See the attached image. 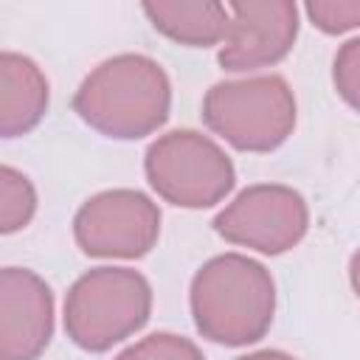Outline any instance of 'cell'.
<instances>
[{
    "mask_svg": "<svg viewBox=\"0 0 360 360\" xmlns=\"http://www.w3.org/2000/svg\"><path fill=\"white\" fill-rule=\"evenodd\" d=\"M194 326L202 338L225 346H248L264 338L276 312V284L264 264L242 253L205 262L188 290Z\"/></svg>",
    "mask_w": 360,
    "mask_h": 360,
    "instance_id": "7a4b0ae2",
    "label": "cell"
},
{
    "mask_svg": "<svg viewBox=\"0 0 360 360\" xmlns=\"http://www.w3.org/2000/svg\"><path fill=\"white\" fill-rule=\"evenodd\" d=\"M304 11L323 34H346L360 28V0H312Z\"/></svg>",
    "mask_w": 360,
    "mask_h": 360,
    "instance_id": "5bb4252c",
    "label": "cell"
},
{
    "mask_svg": "<svg viewBox=\"0 0 360 360\" xmlns=\"http://www.w3.org/2000/svg\"><path fill=\"white\" fill-rule=\"evenodd\" d=\"M53 338V292L25 267L0 273V357L37 360Z\"/></svg>",
    "mask_w": 360,
    "mask_h": 360,
    "instance_id": "9c48e42d",
    "label": "cell"
},
{
    "mask_svg": "<svg viewBox=\"0 0 360 360\" xmlns=\"http://www.w3.org/2000/svg\"><path fill=\"white\" fill-rule=\"evenodd\" d=\"M172 84L166 70L143 53H118L84 76L73 96L79 118L115 141H135L169 118Z\"/></svg>",
    "mask_w": 360,
    "mask_h": 360,
    "instance_id": "6da1fadb",
    "label": "cell"
},
{
    "mask_svg": "<svg viewBox=\"0 0 360 360\" xmlns=\"http://www.w3.org/2000/svg\"><path fill=\"white\" fill-rule=\"evenodd\" d=\"M236 360H295V357L287 352H278V349H264V352H253V354H245Z\"/></svg>",
    "mask_w": 360,
    "mask_h": 360,
    "instance_id": "2e32d148",
    "label": "cell"
},
{
    "mask_svg": "<svg viewBox=\"0 0 360 360\" xmlns=\"http://www.w3.org/2000/svg\"><path fill=\"white\" fill-rule=\"evenodd\" d=\"M332 82L340 98L360 112V37L338 48L332 62Z\"/></svg>",
    "mask_w": 360,
    "mask_h": 360,
    "instance_id": "9a60e30c",
    "label": "cell"
},
{
    "mask_svg": "<svg viewBox=\"0 0 360 360\" xmlns=\"http://www.w3.org/2000/svg\"><path fill=\"white\" fill-rule=\"evenodd\" d=\"M34 211H37V191L31 180L17 169L3 166L0 169V231L14 233L25 228Z\"/></svg>",
    "mask_w": 360,
    "mask_h": 360,
    "instance_id": "7c38bea8",
    "label": "cell"
},
{
    "mask_svg": "<svg viewBox=\"0 0 360 360\" xmlns=\"http://www.w3.org/2000/svg\"><path fill=\"white\" fill-rule=\"evenodd\" d=\"M349 281H352L354 295L360 298V248L354 250V256H352V262H349Z\"/></svg>",
    "mask_w": 360,
    "mask_h": 360,
    "instance_id": "e0dca14e",
    "label": "cell"
},
{
    "mask_svg": "<svg viewBox=\"0 0 360 360\" xmlns=\"http://www.w3.org/2000/svg\"><path fill=\"white\" fill-rule=\"evenodd\" d=\"M202 121L242 152H273L295 129V96L281 76H250L214 84Z\"/></svg>",
    "mask_w": 360,
    "mask_h": 360,
    "instance_id": "277c9868",
    "label": "cell"
},
{
    "mask_svg": "<svg viewBox=\"0 0 360 360\" xmlns=\"http://www.w3.org/2000/svg\"><path fill=\"white\" fill-rule=\"evenodd\" d=\"M48 110V79L22 53H0V132L17 138L31 132Z\"/></svg>",
    "mask_w": 360,
    "mask_h": 360,
    "instance_id": "30bf717a",
    "label": "cell"
},
{
    "mask_svg": "<svg viewBox=\"0 0 360 360\" xmlns=\"http://www.w3.org/2000/svg\"><path fill=\"white\" fill-rule=\"evenodd\" d=\"M143 14L163 37L188 48H208L225 42L231 28L228 6L217 0H158L143 3Z\"/></svg>",
    "mask_w": 360,
    "mask_h": 360,
    "instance_id": "8fae6325",
    "label": "cell"
},
{
    "mask_svg": "<svg viewBox=\"0 0 360 360\" xmlns=\"http://www.w3.org/2000/svg\"><path fill=\"white\" fill-rule=\"evenodd\" d=\"M309 225V211L304 197L278 183H259L236 194L217 219V233L242 248H253L267 256H278L295 248Z\"/></svg>",
    "mask_w": 360,
    "mask_h": 360,
    "instance_id": "8992f818",
    "label": "cell"
},
{
    "mask_svg": "<svg viewBox=\"0 0 360 360\" xmlns=\"http://www.w3.org/2000/svg\"><path fill=\"white\" fill-rule=\"evenodd\" d=\"M143 172L155 194L180 208H211L231 194L236 180L231 158L194 129L160 135L146 149Z\"/></svg>",
    "mask_w": 360,
    "mask_h": 360,
    "instance_id": "5b68a950",
    "label": "cell"
},
{
    "mask_svg": "<svg viewBox=\"0 0 360 360\" xmlns=\"http://www.w3.org/2000/svg\"><path fill=\"white\" fill-rule=\"evenodd\" d=\"M231 28L219 51V65L231 73L276 65L292 51L298 37V8L290 0L228 3Z\"/></svg>",
    "mask_w": 360,
    "mask_h": 360,
    "instance_id": "ba28073f",
    "label": "cell"
},
{
    "mask_svg": "<svg viewBox=\"0 0 360 360\" xmlns=\"http://www.w3.org/2000/svg\"><path fill=\"white\" fill-rule=\"evenodd\" d=\"M73 236L87 256L138 259L149 253L160 236V211L135 188H110L76 211Z\"/></svg>",
    "mask_w": 360,
    "mask_h": 360,
    "instance_id": "52a82bcc",
    "label": "cell"
},
{
    "mask_svg": "<svg viewBox=\"0 0 360 360\" xmlns=\"http://www.w3.org/2000/svg\"><path fill=\"white\" fill-rule=\"evenodd\" d=\"M152 312L149 281L129 267H96L65 298V332L84 352H107L135 335Z\"/></svg>",
    "mask_w": 360,
    "mask_h": 360,
    "instance_id": "3957f363",
    "label": "cell"
},
{
    "mask_svg": "<svg viewBox=\"0 0 360 360\" xmlns=\"http://www.w3.org/2000/svg\"><path fill=\"white\" fill-rule=\"evenodd\" d=\"M112 360H205V357L188 338H180L172 332H155L132 343Z\"/></svg>",
    "mask_w": 360,
    "mask_h": 360,
    "instance_id": "4fadbf2b",
    "label": "cell"
}]
</instances>
